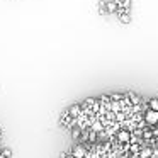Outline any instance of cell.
Returning <instances> with one entry per match:
<instances>
[{"mask_svg": "<svg viewBox=\"0 0 158 158\" xmlns=\"http://www.w3.org/2000/svg\"><path fill=\"white\" fill-rule=\"evenodd\" d=\"M99 12H100V14H107V9H106V2H100V4H99Z\"/></svg>", "mask_w": 158, "mask_h": 158, "instance_id": "cell-14", "label": "cell"}, {"mask_svg": "<svg viewBox=\"0 0 158 158\" xmlns=\"http://www.w3.org/2000/svg\"><path fill=\"white\" fill-rule=\"evenodd\" d=\"M100 158H112V156H109V155H104V156H100Z\"/></svg>", "mask_w": 158, "mask_h": 158, "instance_id": "cell-18", "label": "cell"}, {"mask_svg": "<svg viewBox=\"0 0 158 158\" xmlns=\"http://www.w3.org/2000/svg\"><path fill=\"white\" fill-rule=\"evenodd\" d=\"M104 126H106V124H104L102 121L97 117V119H94L92 123H90V127H89V129L94 131V133H97V134H100V133L104 131Z\"/></svg>", "mask_w": 158, "mask_h": 158, "instance_id": "cell-4", "label": "cell"}, {"mask_svg": "<svg viewBox=\"0 0 158 158\" xmlns=\"http://www.w3.org/2000/svg\"><path fill=\"white\" fill-rule=\"evenodd\" d=\"M156 127H158V124H156Z\"/></svg>", "mask_w": 158, "mask_h": 158, "instance_id": "cell-21", "label": "cell"}, {"mask_svg": "<svg viewBox=\"0 0 158 158\" xmlns=\"http://www.w3.org/2000/svg\"><path fill=\"white\" fill-rule=\"evenodd\" d=\"M109 97H110L112 102H121V100L124 99V94H112V95H109Z\"/></svg>", "mask_w": 158, "mask_h": 158, "instance_id": "cell-13", "label": "cell"}, {"mask_svg": "<svg viewBox=\"0 0 158 158\" xmlns=\"http://www.w3.org/2000/svg\"><path fill=\"white\" fill-rule=\"evenodd\" d=\"M153 148H155V150L158 151V139H156V143H155V146H153Z\"/></svg>", "mask_w": 158, "mask_h": 158, "instance_id": "cell-17", "label": "cell"}, {"mask_svg": "<svg viewBox=\"0 0 158 158\" xmlns=\"http://www.w3.org/2000/svg\"><path fill=\"white\" fill-rule=\"evenodd\" d=\"M148 109L156 110V112H158V99H150V100H148Z\"/></svg>", "mask_w": 158, "mask_h": 158, "instance_id": "cell-10", "label": "cell"}, {"mask_svg": "<svg viewBox=\"0 0 158 158\" xmlns=\"http://www.w3.org/2000/svg\"><path fill=\"white\" fill-rule=\"evenodd\" d=\"M2 155H4L5 158H10L12 156V151L9 150V148H2Z\"/></svg>", "mask_w": 158, "mask_h": 158, "instance_id": "cell-15", "label": "cell"}, {"mask_svg": "<svg viewBox=\"0 0 158 158\" xmlns=\"http://www.w3.org/2000/svg\"><path fill=\"white\" fill-rule=\"evenodd\" d=\"M153 153H155L153 146H144V148H141V151H139V158H151Z\"/></svg>", "mask_w": 158, "mask_h": 158, "instance_id": "cell-6", "label": "cell"}, {"mask_svg": "<svg viewBox=\"0 0 158 158\" xmlns=\"http://www.w3.org/2000/svg\"><path fill=\"white\" fill-rule=\"evenodd\" d=\"M117 2H106V9H107V12L109 14H114V12H117Z\"/></svg>", "mask_w": 158, "mask_h": 158, "instance_id": "cell-9", "label": "cell"}, {"mask_svg": "<svg viewBox=\"0 0 158 158\" xmlns=\"http://www.w3.org/2000/svg\"><path fill=\"white\" fill-rule=\"evenodd\" d=\"M143 119H144V123L148 124V126H156L158 124V112L156 110H151V109H148V110H144L143 112Z\"/></svg>", "mask_w": 158, "mask_h": 158, "instance_id": "cell-1", "label": "cell"}, {"mask_svg": "<svg viewBox=\"0 0 158 158\" xmlns=\"http://www.w3.org/2000/svg\"><path fill=\"white\" fill-rule=\"evenodd\" d=\"M126 95L129 97V100H131V104H133V106H141V99L136 95V94H133V92H126Z\"/></svg>", "mask_w": 158, "mask_h": 158, "instance_id": "cell-7", "label": "cell"}, {"mask_svg": "<svg viewBox=\"0 0 158 158\" xmlns=\"http://www.w3.org/2000/svg\"><path fill=\"white\" fill-rule=\"evenodd\" d=\"M0 158H5V156H4V155H2V153H0Z\"/></svg>", "mask_w": 158, "mask_h": 158, "instance_id": "cell-19", "label": "cell"}, {"mask_svg": "<svg viewBox=\"0 0 158 158\" xmlns=\"http://www.w3.org/2000/svg\"><path fill=\"white\" fill-rule=\"evenodd\" d=\"M121 21H123V22H129V15H121Z\"/></svg>", "mask_w": 158, "mask_h": 158, "instance_id": "cell-16", "label": "cell"}, {"mask_svg": "<svg viewBox=\"0 0 158 158\" xmlns=\"http://www.w3.org/2000/svg\"><path fill=\"white\" fill-rule=\"evenodd\" d=\"M0 153H2V148H0Z\"/></svg>", "mask_w": 158, "mask_h": 158, "instance_id": "cell-20", "label": "cell"}, {"mask_svg": "<svg viewBox=\"0 0 158 158\" xmlns=\"http://www.w3.org/2000/svg\"><path fill=\"white\" fill-rule=\"evenodd\" d=\"M72 156L73 158H87L89 156V146L87 144H75L72 150Z\"/></svg>", "mask_w": 158, "mask_h": 158, "instance_id": "cell-2", "label": "cell"}, {"mask_svg": "<svg viewBox=\"0 0 158 158\" xmlns=\"http://www.w3.org/2000/svg\"><path fill=\"white\" fill-rule=\"evenodd\" d=\"M117 144H129L131 143V131L129 129H119L116 133Z\"/></svg>", "mask_w": 158, "mask_h": 158, "instance_id": "cell-3", "label": "cell"}, {"mask_svg": "<svg viewBox=\"0 0 158 158\" xmlns=\"http://www.w3.org/2000/svg\"><path fill=\"white\" fill-rule=\"evenodd\" d=\"M68 112L73 119H77V117L82 116V106H80V104H73L72 107H68Z\"/></svg>", "mask_w": 158, "mask_h": 158, "instance_id": "cell-5", "label": "cell"}, {"mask_svg": "<svg viewBox=\"0 0 158 158\" xmlns=\"http://www.w3.org/2000/svg\"><path fill=\"white\" fill-rule=\"evenodd\" d=\"M80 136H82V129H80V127H73V129H72V138L75 141H78Z\"/></svg>", "mask_w": 158, "mask_h": 158, "instance_id": "cell-11", "label": "cell"}, {"mask_svg": "<svg viewBox=\"0 0 158 158\" xmlns=\"http://www.w3.org/2000/svg\"><path fill=\"white\" fill-rule=\"evenodd\" d=\"M97 138H99V134L94 133V131H90V133H89V144H95L97 143Z\"/></svg>", "mask_w": 158, "mask_h": 158, "instance_id": "cell-12", "label": "cell"}, {"mask_svg": "<svg viewBox=\"0 0 158 158\" xmlns=\"http://www.w3.org/2000/svg\"><path fill=\"white\" fill-rule=\"evenodd\" d=\"M141 144L139 143H129V155H139Z\"/></svg>", "mask_w": 158, "mask_h": 158, "instance_id": "cell-8", "label": "cell"}]
</instances>
